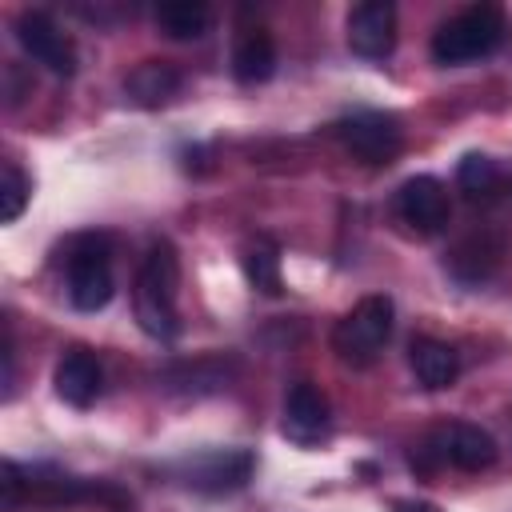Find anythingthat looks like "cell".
Instances as JSON below:
<instances>
[{
    "mask_svg": "<svg viewBox=\"0 0 512 512\" xmlns=\"http://www.w3.org/2000/svg\"><path fill=\"white\" fill-rule=\"evenodd\" d=\"M176 296H180V260H176V248L168 240H156L144 252L140 272H136V288H132L136 320H140V328L152 340H172L180 332Z\"/></svg>",
    "mask_w": 512,
    "mask_h": 512,
    "instance_id": "6da1fadb",
    "label": "cell"
},
{
    "mask_svg": "<svg viewBox=\"0 0 512 512\" xmlns=\"http://www.w3.org/2000/svg\"><path fill=\"white\" fill-rule=\"evenodd\" d=\"M508 20L496 4H472L456 16H448L432 32V60L436 64H472L492 56L504 44Z\"/></svg>",
    "mask_w": 512,
    "mask_h": 512,
    "instance_id": "7a4b0ae2",
    "label": "cell"
},
{
    "mask_svg": "<svg viewBox=\"0 0 512 512\" xmlns=\"http://www.w3.org/2000/svg\"><path fill=\"white\" fill-rule=\"evenodd\" d=\"M64 276H68V300L80 312H100L108 308L112 292H116V276H112V244L104 232H84L68 244L64 256Z\"/></svg>",
    "mask_w": 512,
    "mask_h": 512,
    "instance_id": "3957f363",
    "label": "cell"
},
{
    "mask_svg": "<svg viewBox=\"0 0 512 512\" xmlns=\"http://www.w3.org/2000/svg\"><path fill=\"white\" fill-rule=\"evenodd\" d=\"M392 316H396V308H392L388 296H364L352 312H344L336 320L332 352L352 368H368L392 336Z\"/></svg>",
    "mask_w": 512,
    "mask_h": 512,
    "instance_id": "277c9868",
    "label": "cell"
},
{
    "mask_svg": "<svg viewBox=\"0 0 512 512\" xmlns=\"http://www.w3.org/2000/svg\"><path fill=\"white\" fill-rule=\"evenodd\" d=\"M420 460H424V468L448 464V468H460V472H484V468L496 464V440L480 424L448 420V424H440L424 436Z\"/></svg>",
    "mask_w": 512,
    "mask_h": 512,
    "instance_id": "5b68a950",
    "label": "cell"
},
{
    "mask_svg": "<svg viewBox=\"0 0 512 512\" xmlns=\"http://www.w3.org/2000/svg\"><path fill=\"white\" fill-rule=\"evenodd\" d=\"M336 136L344 140V148H348L356 160H364V164H372V168L392 164V160L400 156V148H404L400 120H396L392 112H372V108L344 116V120L336 124Z\"/></svg>",
    "mask_w": 512,
    "mask_h": 512,
    "instance_id": "8992f818",
    "label": "cell"
},
{
    "mask_svg": "<svg viewBox=\"0 0 512 512\" xmlns=\"http://www.w3.org/2000/svg\"><path fill=\"white\" fill-rule=\"evenodd\" d=\"M252 468H256V460H252L248 448H208V452L188 456L184 464H176L180 484H188L196 492H208V496L244 488Z\"/></svg>",
    "mask_w": 512,
    "mask_h": 512,
    "instance_id": "52a82bcc",
    "label": "cell"
},
{
    "mask_svg": "<svg viewBox=\"0 0 512 512\" xmlns=\"http://www.w3.org/2000/svg\"><path fill=\"white\" fill-rule=\"evenodd\" d=\"M396 216L408 232L416 236H436L452 220V200L448 188L436 176H408L396 192Z\"/></svg>",
    "mask_w": 512,
    "mask_h": 512,
    "instance_id": "ba28073f",
    "label": "cell"
},
{
    "mask_svg": "<svg viewBox=\"0 0 512 512\" xmlns=\"http://www.w3.org/2000/svg\"><path fill=\"white\" fill-rule=\"evenodd\" d=\"M16 40L48 72H56V76H72L76 72V48H72V40L60 32V24L48 12H32V8L20 12L16 16Z\"/></svg>",
    "mask_w": 512,
    "mask_h": 512,
    "instance_id": "9c48e42d",
    "label": "cell"
},
{
    "mask_svg": "<svg viewBox=\"0 0 512 512\" xmlns=\"http://www.w3.org/2000/svg\"><path fill=\"white\" fill-rule=\"evenodd\" d=\"M504 264V236L492 228H476L468 236H460L452 244V252L444 256V268L452 272V280H460L464 288H476L484 280L496 276V268Z\"/></svg>",
    "mask_w": 512,
    "mask_h": 512,
    "instance_id": "30bf717a",
    "label": "cell"
},
{
    "mask_svg": "<svg viewBox=\"0 0 512 512\" xmlns=\"http://www.w3.org/2000/svg\"><path fill=\"white\" fill-rule=\"evenodd\" d=\"M348 48L364 60H384L396 48V8L388 0H364L348 12Z\"/></svg>",
    "mask_w": 512,
    "mask_h": 512,
    "instance_id": "8fae6325",
    "label": "cell"
},
{
    "mask_svg": "<svg viewBox=\"0 0 512 512\" xmlns=\"http://www.w3.org/2000/svg\"><path fill=\"white\" fill-rule=\"evenodd\" d=\"M332 428L328 396L312 380H296L284 396V436L296 444H320Z\"/></svg>",
    "mask_w": 512,
    "mask_h": 512,
    "instance_id": "7c38bea8",
    "label": "cell"
},
{
    "mask_svg": "<svg viewBox=\"0 0 512 512\" xmlns=\"http://www.w3.org/2000/svg\"><path fill=\"white\" fill-rule=\"evenodd\" d=\"M100 380H104V372H100V360L88 352V348H68L60 360H56V376H52V384H56V396L64 400V404H72V408H88V404H96V396H100Z\"/></svg>",
    "mask_w": 512,
    "mask_h": 512,
    "instance_id": "4fadbf2b",
    "label": "cell"
},
{
    "mask_svg": "<svg viewBox=\"0 0 512 512\" xmlns=\"http://www.w3.org/2000/svg\"><path fill=\"white\" fill-rule=\"evenodd\" d=\"M408 364H412V372H416V380L424 384V388H452L456 384V376H460V356H456V348L452 344H444V340H436V336H416L412 344H408Z\"/></svg>",
    "mask_w": 512,
    "mask_h": 512,
    "instance_id": "5bb4252c",
    "label": "cell"
},
{
    "mask_svg": "<svg viewBox=\"0 0 512 512\" xmlns=\"http://www.w3.org/2000/svg\"><path fill=\"white\" fill-rule=\"evenodd\" d=\"M276 72V40L268 28H248L232 48V76L240 84H264Z\"/></svg>",
    "mask_w": 512,
    "mask_h": 512,
    "instance_id": "9a60e30c",
    "label": "cell"
},
{
    "mask_svg": "<svg viewBox=\"0 0 512 512\" xmlns=\"http://www.w3.org/2000/svg\"><path fill=\"white\" fill-rule=\"evenodd\" d=\"M124 88H128V96H132L136 104L160 108V104H168V100L180 92V72H176L168 60H140V64L128 72Z\"/></svg>",
    "mask_w": 512,
    "mask_h": 512,
    "instance_id": "2e32d148",
    "label": "cell"
},
{
    "mask_svg": "<svg viewBox=\"0 0 512 512\" xmlns=\"http://www.w3.org/2000/svg\"><path fill=\"white\" fill-rule=\"evenodd\" d=\"M156 24L172 40H200L212 28V8L200 0H164L156 4Z\"/></svg>",
    "mask_w": 512,
    "mask_h": 512,
    "instance_id": "e0dca14e",
    "label": "cell"
},
{
    "mask_svg": "<svg viewBox=\"0 0 512 512\" xmlns=\"http://www.w3.org/2000/svg\"><path fill=\"white\" fill-rule=\"evenodd\" d=\"M240 264H244V276H248V284H252L256 292H264V296H280L284 280H280V252H276L272 240L256 236V240L244 248Z\"/></svg>",
    "mask_w": 512,
    "mask_h": 512,
    "instance_id": "ac0fdd59",
    "label": "cell"
},
{
    "mask_svg": "<svg viewBox=\"0 0 512 512\" xmlns=\"http://www.w3.org/2000/svg\"><path fill=\"white\" fill-rule=\"evenodd\" d=\"M456 184H460V192H468L472 200H492L496 188H500V168H496L492 156L468 152V156L460 160V168H456Z\"/></svg>",
    "mask_w": 512,
    "mask_h": 512,
    "instance_id": "d6986e66",
    "label": "cell"
},
{
    "mask_svg": "<svg viewBox=\"0 0 512 512\" xmlns=\"http://www.w3.org/2000/svg\"><path fill=\"white\" fill-rule=\"evenodd\" d=\"M28 196H32V180L20 172V164L4 160V188H0V220L12 224L20 220V212L28 208Z\"/></svg>",
    "mask_w": 512,
    "mask_h": 512,
    "instance_id": "ffe728a7",
    "label": "cell"
},
{
    "mask_svg": "<svg viewBox=\"0 0 512 512\" xmlns=\"http://www.w3.org/2000/svg\"><path fill=\"white\" fill-rule=\"evenodd\" d=\"M392 512H436V504H428V500H396Z\"/></svg>",
    "mask_w": 512,
    "mask_h": 512,
    "instance_id": "44dd1931",
    "label": "cell"
}]
</instances>
